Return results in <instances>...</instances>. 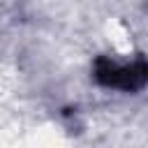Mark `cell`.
<instances>
[{
  "mask_svg": "<svg viewBox=\"0 0 148 148\" xmlns=\"http://www.w3.org/2000/svg\"><path fill=\"white\" fill-rule=\"evenodd\" d=\"M90 72L97 86L120 92H139L148 81V67L143 56H136L132 62H120L109 56H97L92 60Z\"/></svg>",
  "mask_w": 148,
  "mask_h": 148,
  "instance_id": "cell-1",
  "label": "cell"
}]
</instances>
